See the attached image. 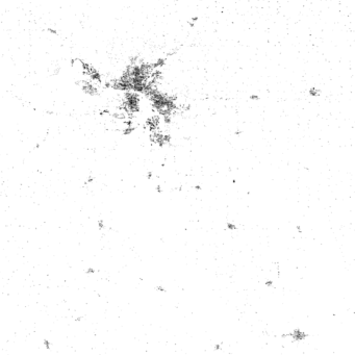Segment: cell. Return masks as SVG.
Masks as SVG:
<instances>
[{"label": "cell", "instance_id": "2", "mask_svg": "<svg viewBox=\"0 0 355 355\" xmlns=\"http://www.w3.org/2000/svg\"><path fill=\"white\" fill-rule=\"evenodd\" d=\"M227 227H228V229H230V230H235V229H237V226L233 225L232 223H228Z\"/></svg>", "mask_w": 355, "mask_h": 355}, {"label": "cell", "instance_id": "4", "mask_svg": "<svg viewBox=\"0 0 355 355\" xmlns=\"http://www.w3.org/2000/svg\"><path fill=\"white\" fill-rule=\"evenodd\" d=\"M266 285H267V287H272V285H273V281L272 280L267 281V282H266Z\"/></svg>", "mask_w": 355, "mask_h": 355}, {"label": "cell", "instance_id": "1", "mask_svg": "<svg viewBox=\"0 0 355 355\" xmlns=\"http://www.w3.org/2000/svg\"><path fill=\"white\" fill-rule=\"evenodd\" d=\"M291 336L293 337L295 340H300L305 338V337L307 336V334L304 333L303 331H301V330H294V332L291 334Z\"/></svg>", "mask_w": 355, "mask_h": 355}, {"label": "cell", "instance_id": "3", "mask_svg": "<svg viewBox=\"0 0 355 355\" xmlns=\"http://www.w3.org/2000/svg\"><path fill=\"white\" fill-rule=\"evenodd\" d=\"M156 290L157 291H160V292H166V290H165V289H164L163 287H156Z\"/></svg>", "mask_w": 355, "mask_h": 355}, {"label": "cell", "instance_id": "5", "mask_svg": "<svg viewBox=\"0 0 355 355\" xmlns=\"http://www.w3.org/2000/svg\"><path fill=\"white\" fill-rule=\"evenodd\" d=\"M215 349H216V350L221 349V345H216V346H215Z\"/></svg>", "mask_w": 355, "mask_h": 355}]
</instances>
